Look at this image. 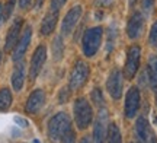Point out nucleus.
Segmentation results:
<instances>
[{
  "label": "nucleus",
  "mask_w": 157,
  "mask_h": 143,
  "mask_svg": "<svg viewBox=\"0 0 157 143\" xmlns=\"http://www.w3.org/2000/svg\"><path fill=\"white\" fill-rule=\"evenodd\" d=\"M106 88L112 98H115V99L121 98V95H122V76H121L119 70H112L106 82Z\"/></svg>",
  "instance_id": "11"
},
{
  "label": "nucleus",
  "mask_w": 157,
  "mask_h": 143,
  "mask_svg": "<svg viewBox=\"0 0 157 143\" xmlns=\"http://www.w3.org/2000/svg\"><path fill=\"white\" fill-rule=\"evenodd\" d=\"M102 31L101 26H93L89 28L83 35V53L86 57H93L102 42Z\"/></svg>",
  "instance_id": "2"
},
{
  "label": "nucleus",
  "mask_w": 157,
  "mask_h": 143,
  "mask_svg": "<svg viewBox=\"0 0 157 143\" xmlns=\"http://www.w3.org/2000/svg\"><path fill=\"white\" fill-rule=\"evenodd\" d=\"M66 2H67V0H52V2H51V9H52V12H58L63 6L66 5Z\"/></svg>",
  "instance_id": "27"
},
{
  "label": "nucleus",
  "mask_w": 157,
  "mask_h": 143,
  "mask_svg": "<svg viewBox=\"0 0 157 143\" xmlns=\"http://www.w3.org/2000/svg\"><path fill=\"white\" fill-rule=\"evenodd\" d=\"M3 21V5H0V23Z\"/></svg>",
  "instance_id": "34"
},
{
  "label": "nucleus",
  "mask_w": 157,
  "mask_h": 143,
  "mask_svg": "<svg viewBox=\"0 0 157 143\" xmlns=\"http://www.w3.org/2000/svg\"><path fill=\"white\" fill-rule=\"evenodd\" d=\"M147 73H148V79H150V85H151L153 91L157 93V56L150 57Z\"/></svg>",
  "instance_id": "18"
},
{
  "label": "nucleus",
  "mask_w": 157,
  "mask_h": 143,
  "mask_svg": "<svg viewBox=\"0 0 157 143\" xmlns=\"http://www.w3.org/2000/svg\"><path fill=\"white\" fill-rule=\"evenodd\" d=\"M108 143H122V139H121V133H119V129H118L117 124H111L109 126V132H108Z\"/></svg>",
  "instance_id": "22"
},
{
  "label": "nucleus",
  "mask_w": 157,
  "mask_h": 143,
  "mask_svg": "<svg viewBox=\"0 0 157 143\" xmlns=\"http://www.w3.org/2000/svg\"><path fill=\"white\" fill-rule=\"evenodd\" d=\"M31 37H32V28L26 26L21 38L17 40V44L15 46V51H13V62H19L23 57V54L26 53L29 42H31Z\"/></svg>",
  "instance_id": "12"
},
{
  "label": "nucleus",
  "mask_w": 157,
  "mask_h": 143,
  "mask_svg": "<svg viewBox=\"0 0 157 143\" xmlns=\"http://www.w3.org/2000/svg\"><path fill=\"white\" fill-rule=\"evenodd\" d=\"M25 82V66L23 63L19 60L16 62V66L13 69V74H12V86L15 91H21Z\"/></svg>",
  "instance_id": "16"
},
{
  "label": "nucleus",
  "mask_w": 157,
  "mask_h": 143,
  "mask_svg": "<svg viewBox=\"0 0 157 143\" xmlns=\"http://www.w3.org/2000/svg\"><path fill=\"white\" fill-rule=\"evenodd\" d=\"M92 101L95 102L96 107H99V108H103V105H105V101H103V95H102V91L99 88H95L93 91H92Z\"/></svg>",
  "instance_id": "23"
},
{
  "label": "nucleus",
  "mask_w": 157,
  "mask_h": 143,
  "mask_svg": "<svg viewBox=\"0 0 157 143\" xmlns=\"http://www.w3.org/2000/svg\"><path fill=\"white\" fill-rule=\"evenodd\" d=\"M12 104V93L7 88L0 89V111H7Z\"/></svg>",
  "instance_id": "20"
},
{
  "label": "nucleus",
  "mask_w": 157,
  "mask_h": 143,
  "mask_svg": "<svg viewBox=\"0 0 157 143\" xmlns=\"http://www.w3.org/2000/svg\"><path fill=\"white\" fill-rule=\"evenodd\" d=\"M0 62H2V54H0Z\"/></svg>",
  "instance_id": "36"
},
{
  "label": "nucleus",
  "mask_w": 157,
  "mask_h": 143,
  "mask_svg": "<svg viewBox=\"0 0 157 143\" xmlns=\"http://www.w3.org/2000/svg\"><path fill=\"white\" fill-rule=\"evenodd\" d=\"M45 60H47V48L44 46H39L36 50H35L34 56H32V60H31V69H29V77L31 80H34L36 76L39 74L42 66H44Z\"/></svg>",
  "instance_id": "10"
},
{
  "label": "nucleus",
  "mask_w": 157,
  "mask_h": 143,
  "mask_svg": "<svg viewBox=\"0 0 157 143\" xmlns=\"http://www.w3.org/2000/svg\"><path fill=\"white\" fill-rule=\"evenodd\" d=\"M80 143H90V140L87 137H83L82 140H80Z\"/></svg>",
  "instance_id": "35"
},
{
  "label": "nucleus",
  "mask_w": 157,
  "mask_h": 143,
  "mask_svg": "<svg viewBox=\"0 0 157 143\" xmlns=\"http://www.w3.org/2000/svg\"><path fill=\"white\" fill-rule=\"evenodd\" d=\"M135 134H137V139H138L140 143H157L156 133L153 132L151 126L148 124L147 118H144V117L137 118V123H135Z\"/></svg>",
  "instance_id": "5"
},
{
  "label": "nucleus",
  "mask_w": 157,
  "mask_h": 143,
  "mask_svg": "<svg viewBox=\"0 0 157 143\" xmlns=\"http://www.w3.org/2000/svg\"><path fill=\"white\" fill-rule=\"evenodd\" d=\"M15 123H16V124H19V126H22V127L28 126V121L23 120L22 117H15Z\"/></svg>",
  "instance_id": "30"
},
{
  "label": "nucleus",
  "mask_w": 157,
  "mask_h": 143,
  "mask_svg": "<svg viewBox=\"0 0 157 143\" xmlns=\"http://www.w3.org/2000/svg\"><path fill=\"white\" fill-rule=\"evenodd\" d=\"M64 54V44H63L61 37H56L52 41V57L56 62H60Z\"/></svg>",
  "instance_id": "19"
},
{
  "label": "nucleus",
  "mask_w": 157,
  "mask_h": 143,
  "mask_svg": "<svg viewBox=\"0 0 157 143\" xmlns=\"http://www.w3.org/2000/svg\"><path fill=\"white\" fill-rule=\"evenodd\" d=\"M44 102H45L44 91L36 89V91H34L31 95H29L28 101H26V111L31 113V114H35V113H38L39 109L42 108Z\"/></svg>",
  "instance_id": "14"
},
{
  "label": "nucleus",
  "mask_w": 157,
  "mask_h": 143,
  "mask_svg": "<svg viewBox=\"0 0 157 143\" xmlns=\"http://www.w3.org/2000/svg\"><path fill=\"white\" fill-rule=\"evenodd\" d=\"M153 3H154V0H143V10L146 12L147 15H148V13L151 12Z\"/></svg>",
  "instance_id": "28"
},
{
  "label": "nucleus",
  "mask_w": 157,
  "mask_h": 143,
  "mask_svg": "<svg viewBox=\"0 0 157 143\" xmlns=\"http://www.w3.org/2000/svg\"><path fill=\"white\" fill-rule=\"evenodd\" d=\"M143 28H144V18L140 12H135L132 16L129 18L128 25H127V34H128L129 38H138L143 32Z\"/></svg>",
  "instance_id": "13"
},
{
  "label": "nucleus",
  "mask_w": 157,
  "mask_h": 143,
  "mask_svg": "<svg viewBox=\"0 0 157 143\" xmlns=\"http://www.w3.org/2000/svg\"><path fill=\"white\" fill-rule=\"evenodd\" d=\"M15 2H16V0H9L7 5L3 7V19H5V21L10 18L12 12H13V7H15Z\"/></svg>",
  "instance_id": "24"
},
{
  "label": "nucleus",
  "mask_w": 157,
  "mask_h": 143,
  "mask_svg": "<svg viewBox=\"0 0 157 143\" xmlns=\"http://www.w3.org/2000/svg\"><path fill=\"white\" fill-rule=\"evenodd\" d=\"M96 3L99 6H109L112 3V0H96Z\"/></svg>",
  "instance_id": "32"
},
{
  "label": "nucleus",
  "mask_w": 157,
  "mask_h": 143,
  "mask_svg": "<svg viewBox=\"0 0 157 143\" xmlns=\"http://www.w3.org/2000/svg\"><path fill=\"white\" fill-rule=\"evenodd\" d=\"M61 140H63V143H74L76 136H74V132L71 130V127H70L67 132L64 133V136L61 137Z\"/></svg>",
  "instance_id": "25"
},
{
  "label": "nucleus",
  "mask_w": 157,
  "mask_h": 143,
  "mask_svg": "<svg viewBox=\"0 0 157 143\" xmlns=\"http://www.w3.org/2000/svg\"><path fill=\"white\" fill-rule=\"evenodd\" d=\"M108 133V111L101 108L96 117L95 129H93V143H105Z\"/></svg>",
  "instance_id": "6"
},
{
  "label": "nucleus",
  "mask_w": 157,
  "mask_h": 143,
  "mask_svg": "<svg viewBox=\"0 0 157 143\" xmlns=\"http://www.w3.org/2000/svg\"><path fill=\"white\" fill-rule=\"evenodd\" d=\"M117 35H118V31H117V25H109L108 28V42H106V53H111L115 47V40H117Z\"/></svg>",
  "instance_id": "21"
},
{
  "label": "nucleus",
  "mask_w": 157,
  "mask_h": 143,
  "mask_svg": "<svg viewBox=\"0 0 157 143\" xmlns=\"http://www.w3.org/2000/svg\"><path fill=\"white\" fill-rule=\"evenodd\" d=\"M42 3H44V0H35V5H34V9H35V10H38V9H41V6H42Z\"/></svg>",
  "instance_id": "33"
},
{
  "label": "nucleus",
  "mask_w": 157,
  "mask_h": 143,
  "mask_svg": "<svg viewBox=\"0 0 157 143\" xmlns=\"http://www.w3.org/2000/svg\"><path fill=\"white\" fill-rule=\"evenodd\" d=\"M150 42L153 47L157 48V21L154 22V25L151 26V31H150Z\"/></svg>",
  "instance_id": "26"
},
{
  "label": "nucleus",
  "mask_w": 157,
  "mask_h": 143,
  "mask_svg": "<svg viewBox=\"0 0 157 143\" xmlns=\"http://www.w3.org/2000/svg\"><path fill=\"white\" fill-rule=\"evenodd\" d=\"M80 16H82V7L80 6H74L73 9L68 10L66 18L63 19V25H61V34L64 37H68L73 32V29L76 28Z\"/></svg>",
  "instance_id": "9"
},
{
  "label": "nucleus",
  "mask_w": 157,
  "mask_h": 143,
  "mask_svg": "<svg viewBox=\"0 0 157 143\" xmlns=\"http://www.w3.org/2000/svg\"><path fill=\"white\" fill-rule=\"evenodd\" d=\"M70 127H71V124H70L68 115L66 113H58L48 123V136L52 142H58V140H61L64 133L67 132Z\"/></svg>",
  "instance_id": "1"
},
{
  "label": "nucleus",
  "mask_w": 157,
  "mask_h": 143,
  "mask_svg": "<svg viewBox=\"0 0 157 143\" xmlns=\"http://www.w3.org/2000/svg\"><path fill=\"white\" fill-rule=\"evenodd\" d=\"M31 2H32V0H19V6H21L22 9H28L29 6H31Z\"/></svg>",
  "instance_id": "31"
},
{
  "label": "nucleus",
  "mask_w": 157,
  "mask_h": 143,
  "mask_svg": "<svg viewBox=\"0 0 157 143\" xmlns=\"http://www.w3.org/2000/svg\"><path fill=\"white\" fill-rule=\"evenodd\" d=\"M57 19H58L57 12H51V13H48V15L44 18L42 23H41V34L42 35H50L51 32L54 31V28H56Z\"/></svg>",
  "instance_id": "17"
},
{
  "label": "nucleus",
  "mask_w": 157,
  "mask_h": 143,
  "mask_svg": "<svg viewBox=\"0 0 157 143\" xmlns=\"http://www.w3.org/2000/svg\"><path fill=\"white\" fill-rule=\"evenodd\" d=\"M140 102H141V97L138 88H135V86L129 88L128 93L125 97V115L128 118H134L135 117V114L140 109Z\"/></svg>",
  "instance_id": "8"
},
{
  "label": "nucleus",
  "mask_w": 157,
  "mask_h": 143,
  "mask_svg": "<svg viewBox=\"0 0 157 143\" xmlns=\"http://www.w3.org/2000/svg\"><path fill=\"white\" fill-rule=\"evenodd\" d=\"M140 58H141V51L138 46L129 47L128 54H127V63H125V70L124 74L127 79H132L140 67Z\"/></svg>",
  "instance_id": "4"
},
{
  "label": "nucleus",
  "mask_w": 157,
  "mask_h": 143,
  "mask_svg": "<svg viewBox=\"0 0 157 143\" xmlns=\"http://www.w3.org/2000/svg\"><path fill=\"white\" fill-rule=\"evenodd\" d=\"M68 95H70V91L67 88H63L61 92H60V102H66L68 99Z\"/></svg>",
  "instance_id": "29"
},
{
  "label": "nucleus",
  "mask_w": 157,
  "mask_h": 143,
  "mask_svg": "<svg viewBox=\"0 0 157 143\" xmlns=\"http://www.w3.org/2000/svg\"><path fill=\"white\" fill-rule=\"evenodd\" d=\"M89 76V66L84 62H77L74 66L71 76H70V88L71 89H78L86 83Z\"/></svg>",
  "instance_id": "7"
},
{
  "label": "nucleus",
  "mask_w": 157,
  "mask_h": 143,
  "mask_svg": "<svg viewBox=\"0 0 157 143\" xmlns=\"http://www.w3.org/2000/svg\"><path fill=\"white\" fill-rule=\"evenodd\" d=\"M21 28H22V19H21V18H17L16 21L13 22V25L10 26L9 32H7V37H6V44H5L6 50H12L13 47L16 46L17 40H19V34H21Z\"/></svg>",
  "instance_id": "15"
},
{
  "label": "nucleus",
  "mask_w": 157,
  "mask_h": 143,
  "mask_svg": "<svg viewBox=\"0 0 157 143\" xmlns=\"http://www.w3.org/2000/svg\"><path fill=\"white\" fill-rule=\"evenodd\" d=\"M74 120L80 130H84L93 120V109L84 98H78L74 102Z\"/></svg>",
  "instance_id": "3"
}]
</instances>
